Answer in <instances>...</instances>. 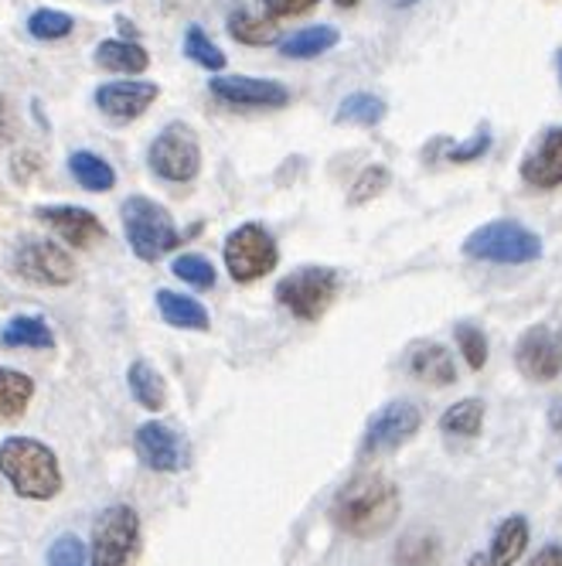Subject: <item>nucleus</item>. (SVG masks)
<instances>
[{"mask_svg":"<svg viewBox=\"0 0 562 566\" xmlns=\"http://www.w3.org/2000/svg\"><path fill=\"white\" fill-rule=\"evenodd\" d=\"M75 31V18L59 8H38L28 14V34L34 42H62Z\"/></svg>","mask_w":562,"mask_h":566,"instance_id":"7c9ffc66","label":"nucleus"},{"mask_svg":"<svg viewBox=\"0 0 562 566\" xmlns=\"http://www.w3.org/2000/svg\"><path fill=\"white\" fill-rule=\"evenodd\" d=\"M454 342L467 361V369L480 373L488 366V358H491V345H488V335L480 332L477 325H470V321H457L454 325Z\"/></svg>","mask_w":562,"mask_h":566,"instance_id":"473e14b6","label":"nucleus"},{"mask_svg":"<svg viewBox=\"0 0 562 566\" xmlns=\"http://www.w3.org/2000/svg\"><path fill=\"white\" fill-rule=\"evenodd\" d=\"M559 481H562V464H559Z\"/></svg>","mask_w":562,"mask_h":566,"instance_id":"a18cd8bd","label":"nucleus"},{"mask_svg":"<svg viewBox=\"0 0 562 566\" xmlns=\"http://www.w3.org/2000/svg\"><path fill=\"white\" fill-rule=\"evenodd\" d=\"M89 566H134L140 553V512L127 502L103 509L89 536Z\"/></svg>","mask_w":562,"mask_h":566,"instance_id":"423d86ee","label":"nucleus"},{"mask_svg":"<svg viewBox=\"0 0 562 566\" xmlns=\"http://www.w3.org/2000/svg\"><path fill=\"white\" fill-rule=\"evenodd\" d=\"M34 219L45 222L72 250H93L109 235L103 219L96 212L83 209V206H38Z\"/></svg>","mask_w":562,"mask_h":566,"instance_id":"2eb2a0df","label":"nucleus"},{"mask_svg":"<svg viewBox=\"0 0 562 566\" xmlns=\"http://www.w3.org/2000/svg\"><path fill=\"white\" fill-rule=\"evenodd\" d=\"M467 566H491V559H488V553H474V556L467 559Z\"/></svg>","mask_w":562,"mask_h":566,"instance_id":"a19ab883","label":"nucleus"},{"mask_svg":"<svg viewBox=\"0 0 562 566\" xmlns=\"http://www.w3.org/2000/svg\"><path fill=\"white\" fill-rule=\"evenodd\" d=\"M389 181H392V175H389L385 165H369L365 171L354 178L351 195H348V206H365V201L379 198L389 188Z\"/></svg>","mask_w":562,"mask_h":566,"instance_id":"f704fd0d","label":"nucleus"},{"mask_svg":"<svg viewBox=\"0 0 562 566\" xmlns=\"http://www.w3.org/2000/svg\"><path fill=\"white\" fill-rule=\"evenodd\" d=\"M49 566H89V549L86 543L72 536V533H62L52 546H49Z\"/></svg>","mask_w":562,"mask_h":566,"instance_id":"c9c22d12","label":"nucleus"},{"mask_svg":"<svg viewBox=\"0 0 562 566\" xmlns=\"http://www.w3.org/2000/svg\"><path fill=\"white\" fill-rule=\"evenodd\" d=\"M521 178L532 188H559L562 185V127H552L542 134L539 147H532L521 160Z\"/></svg>","mask_w":562,"mask_h":566,"instance_id":"f3484780","label":"nucleus"},{"mask_svg":"<svg viewBox=\"0 0 562 566\" xmlns=\"http://www.w3.org/2000/svg\"><path fill=\"white\" fill-rule=\"evenodd\" d=\"M555 65H559V78H562V52L555 55Z\"/></svg>","mask_w":562,"mask_h":566,"instance_id":"c03bdc74","label":"nucleus"},{"mask_svg":"<svg viewBox=\"0 0 562 566\" xmlns=\"http://www.w3.org/2000/svg\"><path fill=\"white\" fill-rule=\"evenodd\" d=\"M341 291V273L335 266H297L276 280V304L297 321H320Z\"/></svg>","mask_w":562,"mask_h":566,"instance_id":"20e7f679","label":"nucleus"},{"mask_svg":"<svg viewBox=\"0 0 562 566\" xmlns=\"http://www.w3.org/2000/svg\"><path fill=\"white\" fill-rule=\"evenodd\" d=\"M134 448H137L140 464L153 474H178L191 461V443L184 440V433H178L171 423H160V420H147L137 427Z\"/></svg>","mask_w":562,"mask_h":566,"instance_id":"f8f14e48","label":"nucleus"},{"mask_svg":"<svg viewBox=\"0 0 562 566\" xmlns=\"http://www.w3.org/2000/svg\"><path fill=\"white\" fill-rule=\"evenodd\" d=\"M8 134V109H4V96H0V137Z\"/></svg>","mask_w":562,"mask_h":566,"instance_id":"79ce46f5","label":"nucleus"},{"mask_svg":"<svg viewBox=\"0 0 562 566\" xmlns=\"http://www.w3.org/2000/svg\"><path fill=\"white\" fill-rule=\"evenodd\" d=\"M181 49H184V55H188L194 65L209 69L212 75L225 72V62H229V59H225V52L212 42V38L205 34V28H202V24H188Z\"/></svg>","mask_w":562,"mask_h":566,"instance_id":"c85d7f7f","label":"nucleus"},{"mask_svg":"<svg viewBox=\"0 0 562 566\" xmlns=\"http://www.w3.org/2000/svg\"><path fill=\"white\" fill-rule=\"evenodd\" d=\"M485 399L477 396H467V399H457L454 407H447L444 413H439V433L444 437H457V440H474L480 437V430H485Z\"/></svg>","mask_w":562,"mask_h":566,"instance_id":"393cba45","label":"nucleus"},{"mask_svg":"<svg viewBox=\"0 0 562 566\" xmlns=\"http://www.w3.org/2000/svg\"><path fill=\"white\" fill-rule=\"evenodd\" d=\"M399 509H403V495L395 481L379 471H365L348 478L335 492L328 515L335 530L351 539H379L395 525Z\"/></svg>","mask_w":562,"mask_h":566,"instance_id":"f257e3e1","label":"nucleus"},{"mask_svg":"<svg viewBox=\"0 0 562 566\" xmlns=\"http://www.w3.org/2000/svg\"><path fill=\"white\" fill-rule=\"evenodd\" d=\"M127 389L134 396V402L147 413H160L168 402V386H165V376H160L147 358H137L130 361L127 369Z\"/></svg>","mask_w":562,"mask_h":566,"instance_id":"b1692460","label":"nucleus"},{"mask_svg":"<svg viewBox=\"0 0 562 566\" xmlns=\"http://www.w3.org/2000/svg\"><path fill=\"white\" fill-rule=\"evenodd\" d=\"M529 566H562V543H545L536 549Z\"/></svg>","mask_w":562,"mask_h":566,"instance_id":"4c0bfd02","label":"nucleus"},{"mask_svg":"<svg viewBox=\"0 0 562 566\" xmlns=\"http://www.w3.org/2000/svg\"><path fill=\"white\" fill-rule=\"evenodd\" d=\"M147 168L168 185H188L202 175V144L184 119H171L147 144Z\"/></svg>","mask_w":562,"mask_h":566,"instance_id":"0eeeda50","label":"nucleus"},{"mask_svg":"<svg viewBox=\"0 0 562 566\" xmlns=\"http://www.w3.org/2000/svg\"><path fill=\"white\" fill-rule=\"evenodd\" d=\"M335 4H338L341 11H348V8H354V4H358V0H335Z\"/></svg>","mask_w":562,"mask_h":566,"instance_id":"37998d69","label":"nucleus"},{"mask_svg":"<svg viewBox=\"0 0 562 566\" xmlns=\"http://www.w3.org/2000/svg\"><path fill=\"white\" fill-rule=\"evenodd\" d=\"M0 478L24 502H52L62 492V464L45 440L11 433L0 440Z\"/></svg>","mask_w":562,"mask_h":566,"instance_id":"f03ea898","label":"nucleus"},{"mask_svg":"<svg viewBox=\"0 0 562 566\" xmlns=\"http://www.w3.org/2000/svg\"><path fill=\"white\" fill-rule=\"evenodd\" d=\"M385 4H389L392 11H406V8H413V4H420V0H385Z\"/></svg>","mask_w":562,"mask_h":566,"instance_id":"ea45409f","label":"nucleus"},{"mask_svg":"<svg viewBox=\"0 0 562 566\" xmlns=\"http://www.w3.org/2000/svg\"><path fill=\"white\" fill-rule=\"evenodd\" d=\"M389 106L382 96L375 93H351L338 103L335 109V124L341 127H379L382 119H385Z\"/></svg>","mask_w":562,"mask_h":566,"instance_id":"cd10ccee","label":"nucleus"},{"mask_svg":"<svg viewBox=\"0 0 562 566\" xmlns=\"http://www.w3.org/2000/svg\"><path fill=\"white\" fill-rule=\"evenodd\" d=\"M406 373L433 389H447L457 382V361L447 345L439 342H416L406 352Z\"/></svg>","mask_w":562,"mask_h":566,"instance_id":"dca6fc26","label":"nucleus"},{"mask_svg":"<svg viewBox=\"0 0 562 566\" xmlns=\"http://www.w3.org/2000/svg\"><path fill=\"white\" fill-rule=\"evenodd\" d=\"M436 147H444V160H447V165H470V160L488 154V147H491V127L480 124V130L467 144H447L444 137H439Z\"/></svg>","mask_w":562,"mask_h":566,"instance_id":"72a5a7b5","label":"nucleus"},{"mask_svg":"<svg viewBox=\"0 0 562 566\" xmlns=\"http://www.w3.org/2000/svg\"><path fill=\"white\" fill-rule=\"evenodd\" d=\"M532 543V525L526 515H508L498 522V530L491 536V546H488V559L491 566H515L521 556H526Z\"/></svg>","mask_w":562,"mask_h":566,"instance_id":"aec40b11","label":"nucleus"},{"mask_svg":"<svg viewBox=\"0 0 562 566\" xmlns=\"http://www.w3.org/2000/svg\"><path fill=\"white\" fill-rule=\"evenodd\" d=\"M0 345L4 348H31L45 352L55 345V332L42 314H14L4 328H0Z\"/></svg>","mask_w":562,"mask_h":566,"instance_id":"5701e85b","label":"nucleus"},{"mask_svg":"<svg viewBox=\"0 0 562 566\" xmlns=\"http://www.w3.org/2000/svg\"><path fill=\"white\" fill-rule=\"evenodd\" d=\"M160 96V86L150 78H116V83H103L93 93V103L113 124H134L140 119Z\"/></svg>","mask_w":562,"mask_h":566,"instance_id":"4468645a","label":"nucleus"},{"mask_svg":"<svg viewBox=\"0 0 562 566\" xmlns=\"http://www.w3.org/2000/svg\"><path fill=\"white\" fill-rule=\"evenodd\" d=\"M93 62L106 72H116V75H144L150 69V55L144 45L137 42H127V38H106V42L96 45V55Z\"/></svg>","mask_w":562,"mask_h":566,"instance_id":"412c9836","label":"nucleus"},{"mask_svg":"<svg viewBox=\"0 0 562 566\" xmlns=\"http://www.w3.org/2000/svg\"><path fill=\"white\" fill-rule=\"evenodd\" d=\"M395 563L399 566H436L439 563V539L436 533L413 530L399 539L395 546Z\"/></svg>","mask_w":562,"mask_h":566,"instance_id":"c756f323","label":"nucleus"},{"mask_svg":"<svg viewBox=\"0 0 562 566\" xmlns=\"http://www.w3.org/2000/svg\"><path fill=\"white\" fill-rule=\"evenodd\" d=\"M68 175L78 188L93 191V195L116 188V168L96 150H72L68 154Z\"/></svg>","mask_w":562,"mask_h":566,"instance_id":"4be33fe9","label":"nucleus"},{"mask_svg":"<svg viewBox=\"0 0 562 566\" xmlns=\"http://www.w3.org/2000/svg\"><path fill=\"white\" fill-rule=\"evenodd\" d=\"M222 263L235 283H256L269 276L279 263V247L263 222L235 226L222 242Z\"/></svg>","mask_w":562,"mask_h":566,"instance_id":"6e6552de","label":"nucleus"},{"mask_svg":"<svg viewBox=\"0 0 562 566\" xmlns=\"http://www.w3.org/2000/svg\"><path fill=\"white\" fill-rule=\"evenodd\" d=\"M14 276L38 283V287H68L75 280V260L55 239H21L11 253Z\"/></svg>","mask_w":562,"mask_h":566,"instance_id":"9d476101","label":"nucleus"},{"mask_svg":"<svg viewBox=\"0 0 562 566\" xmlns=\"http://www.w3.org/2000/svg\"><path fill=\"white\" fill-rule=\"evenodd\" d=\"M338 42H341V31L335 24H310V28H300L287 38H279L276 52L284 59H294V62H310L317 55L331 52Z\"/></svg>","mask_w":562,"mask_h":566,"instance_id":"6ab92c4d","label":"nucleus"},{"mask_svg":"<svg viewBox=\"0 0 562 566\" xmlns=\"http://www.w3.org/2000/svg\"><path fill=\"white\" fill-rule=\"evenodd\" d=\"M515 369L529 382H555L562 373V338L549 325H532L515 342Z\"/></svg>","mask_w":562,"mask_h":566,"instance_id":"ddd939ff","label":"nucleus"},{"mask_svg":"<svg viewBox=\"0 0 562 566\" xmlns=\"http://www.w3.org/2000/svg\"><path fill=\"white\" fill-rule=\"evenodd\" d=\"M549 427H552L555 433H562V399H555L552 407H549Z\"/></svg>","mask_w":562,"mask_h":566,"instance_id":"58836bf2","label":"nucleus"},{"mask_svg":"<svg viewBox=\"0 0 562 566\" xmlns=\"http://www.w3.org/2000/svg\"><path fill=\"white\" fill-rule=\"evenodd\" d=\"M34 399V379L14 366H0V420H21Z\"/></svg>","mask_w":562,"mask_h":566,"instance_id":"a878e982","label":"nucleus"},{"mask_svg":"<svg viewBox=\"0 0 562 566\" xmlns=\"http://www.w3.org/2000/svg\"><path fill=\"white\" fill-rule=\"evenodd\" d=\"M153 304H157L160 317H165L171 328H181V332H209L212 328V314L198 297L160 287L153 294Z\"/></svg>","mask_w":562,"mask_h":566,"instance_id":"a211bd4d","label":"nucleus"},{"mask_svg":"<svg viewBox=\"0 0 562 566\" xmlns=\"http://www.w3.org/2000/svg\"><path fill=\"white\" fill-rule=\"evenodd\" d=\"M320 0H263V18L276 21H287V18H300L307 11H314Z\"/></svg>","mask_w":562,"mask_h":566,"instance_id":"e433bc0d","label":"nucleus"},{"mask_svg":"<svg viewBox=\"0 0 562 566\" xmlns=\"http://www.w3.org/2000/svg\"><path fill=\"white\" fill-rule=\"evenodd\" d=\"M119 222H124L130 253L144 263H157L160 256L174 253L184 239L181 229L174 226L171 212L147 195L124 198V206H119Z\"/></svg>","mask_w":562,"mask_h":566,"instance_id":"7ed1b4c3","label":"nucleus"},{"mask_svg":"<svg viewBox=\"0 0 562 566\" xmlns=\"http://www.w3.org/2000/svg\"><path fill=\"white\" fill-rule=\"evenodd\" d=\"M464 256L480 260V263L521 266V263H536L542 256V239L539 232H532L529 226H521L515 219H495L464 239Z\"/></svg>","mask_w":562,"mask_h":566,"instance_id":"39448f33","label":"nucleus"},{"mask_svg":"<svg viewBox=\"0 0 562 566\" xmlns=\"http://www.w3.org/2000/svg\"><path fill=\"white\" fill-rule=\"evenodd\" d=\"M229 34H232V42L238 45H250V49H269L279 42V31L269 18H256L253 11H243V8H235L225 21Z\"/></svg>","mask_w":562,"mask_h":566,"instance_id":"bb28decb","label":"nucleus"},{"mask_svg":"<svg viewBox=\"0 0 562 566\" xmlns=\"http://www.w3.org/2000/svg\"><path fill=\"white\" fill-rule=\"evenodd\" d=\"M171 273L188 283L191 291H212L219 283V273H215V263L202 253H181L171 260Z\"/></svg>","mask_w":562,"mask_h":566,"instance_id":"2f4dec72","label":"nucleus"},{"mask_svg":"<svg viewBox=\"0 0 562 566\" xmlns=\"http://www.w3.org/2000/svg\"><path fill=\"white\" fill-rule=\"evenodd\" d=\"M423 430V410L413 399H389L385 407H379L361 433V458H379L392 454Z\"/></svg>","mask_w":562,"mask_h":566,"instance_id":"1a4fd4ad","label":"nucleus"},{"mask_svg":"<svg viewBox=\"0 0 562 566\" xmlns=\"http://www.w3.org/2000/svg\"><path fill=\"white\" fill-rule=\"evenodd\" d=\"M209 93L232 106V109H284L290 106L294 93L279 83V78H263V75H212Z\"/></svg>","mask_w":562,"mask_h":566,"instance_id":"9b49d317","label":"nucleus"}]
</instances>
